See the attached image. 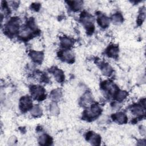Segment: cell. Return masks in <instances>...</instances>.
<instances>
[{"mask_svg":"<svg viewBox=\"0 0 146 146\" xmlns=\"http://www.w3.org/2000/svg\"><path fill=\"white\" fill-rule=\"evenodd\" d=\"M118 51H119V49L117 46H111L108 47L107 51V53L109 56L114 58L117 55Z\"/></svg>","mask_w":146,"mask_h":146,"instance_id":"13","label":"cell"},{"mask_svg":"<svg viewBox=\"0 0 146 146\" xmlns=\"http://www.w3.org/2000/svg\"><path fill=\"white\" fill-rule=\"evenodd\" d=\"M88 140L91 142V143L93 145H99L100 143L101 139L100 137L95 133H90L87 135Z\"/></svg>","mask_w":146,"mask_h":146,"instance_id":"9","label":"cell"},{"mask_svg":"<svg viewBox=\"0 0 146 146\" xmlns=\"http://www.w3.org/2000/svg\"><path fill=\"white\" fill-rule=\"evenodd\" d=\"M30 55L33 60H34L36 62H40L43 58V53L39 51H33L30 53Z\"/></svg>","mask_w":146,"mask_h":146,"instance_id":"10","label":"cell"},{"mask_svg":"<svg viewBox=\"0 0 146 146\" xmlns=\"http://www.w3.org/2000/svg\"><path fill=\"white\" fill-rule=\"evenodd\" d=\"M19 21L16 18H14L8 23L6 27L7 30L10 34H14L18 32L19 30Z\"/></svg>","mask_w":146,"mask_h":146,"instance_id":"3","label":"cell"},{"mask_svg":"<svg viewBox=\"0 0 146 146\" xmlns=\"http://www.w3.org/2000/svg\"><path fill=\"white\" fill-rule=\"evenodd\" d=\"M50 111L52 115H56L59 112V109L58 106L55 103H52L51 104L50 107Z\"/></svg>","mask_w":146,"mask_h":146,"instance_id":"22","label":"cell"},{"mask_svg":"<svg viewBox=\"0 0 146 146\" xmlns=\"http://www.w3.org/2000/svg\"><path fill=\"white\" fill-rule=\"evenodd\" d=\"M92 101V95L90 92H86L82 97V104H87Z\"/></svg>","mask_w":146,"mask_h":146,"instance_id":"20","label":"cell"},{"mask_svg":"<svg viewBox=\"0 0 146 146\" xmlns=\"http://www.w3.org/2000/svg\"><path fill=\"white\" fill-rule=\"evenodd\" d=\"M51 141V137L46 135H43L41 136L39 139V142L41 145L50 144Z\"/></svg>","mask_w":146,"mask_h":146,"instance_id":"17","label":"cell"},{"mask_svg":"<svg viewBox=\"0 0 146 146\" xmlns=\"http://www.w3.org/2000/svg\"><path fill=\"white\" fill-rule=\"evenodd\" d=\"M102 71L104 75L106 76H109L112 74V68L111 67V66L109 65L108 64L104 63L102 66Z\"/></svg>","mask_w":146,"mask_h":146,"instance_id":"15","label":"cell"},{"mask_svg":"<svg viewBox=\"0 0 146 146\" xmlns=\"http://www.w3.org/2000/svg\"><path fill=\"white\" fill-rule=\"evenodd\" d=\"M128 94L125 91H118L116 95V99L117 101L121 102L127 96Z\"/></svg>","mask_w":146,"mask_h":146,"instance_id":"21","label":"cell"},{"mask_svg":"<svg viewBox=\"0 0 146 146\" xmlns=\"http://www.w3.org/2000/svg\"><path fill=\"white\" fill-rule=\"evenodd\" d=\"M61 44L64 47L67 48L71 47L73 44L72 40L67 37H63L61 38Z\"/></svg>","mask_w":146,"mask_h":146,"instance_id":"16","label":"cell"},{"mask_svg":"<svg viewBox=\"0 0 146 146\" xmlns=\"http://www.w3.org/2000/svg\"><path fill=\"white\" fill-rule=\"evenodd\" d=\"M112 21L115 23H119L123 21V17L120 13L115 14L112 17Z\"/></svg>","mask_w":146,"mask_h":146,"instance_id":"23","label":"cell"},{"mask_svg":"<svg viewBox=\"0 0 146 146\" xmlns=\"http://www.w3.org/2000/svg\"><path fill=\"white\" fill-rule=\"evenodd\" d=\"M20 108L23 111H26L32 108V102L29 96H23L20 100Z\"/></svg>","mask_w":146,"mask_h":146,"instance_id":"5","label":"cell"},{"mask_svg":"<svg viewBox=\"0 0 146 146\" xmlns=\"http://www.w3.org/2000/svg\"><path fill=\"white\" fill-rule=\"evenodd\" d=\"M60 57L67 62H71L74 59V55L72 51L70 50H65L61 52Z\"/></svg>","mask_w":146,"mask_h":146,"instance_id":"7","label":"cell"},{"mask_svg":"<svg viewBox=\"0 0 146 146\" xmlns=\"http://www.w3.org/2000/svg\"><path fill=\"white\" fill-rule=\"evenodd\" d=\"M32 96L38 100H42L44 96V90L40 86H33L31 88Z\"/></svg>","mask_w":146,"mask_h":146,"instance_id":"2","label":"cell"},{"mask_svg":"<svg viewBox=\"0 0 146 146\" xmlns=\"http://www.w3.org/2000/svg\"><path fill=\"white\" fill-rule=\"evenodd\" d=\"M50 96L54 101H59L62 97V92L59 89H56L51 92Z\"/></svg>","mask_w":146,"mask_h":146,"instance_id":"12","label":"cell"},{"mask_svg":"<svg viewBox=\"0 0 146 146\" xmlns=\"http://www.w3.org/2000/svg\"><path fill=\"white\" fill-rule=\"evenodd\" d=\"M101 112V108L98 105H92L90 108L85 111V116L87 119H94Z\"/></svg>","mask_w":146,"mask_h":146,"instance_id":"1","label":"cell"},{"mask_svg":"<svg viewBox=\"0 0 146 146\" xmlns=\"http://www.w3.org/2000/svg\"><path fill=\"white\" fill-rule=\"evenodd\" d=\"M98 22L101 27L105 28L109 25L110 19L106 16L104 15H100L98 18Z\"/></svg>","mask_w":146,"mask_h":146,"instance_id":"11","label":"cell"},{"mask_svg":"<svg viewBox=\"0 0 146 146\" xmlns=\"http://www.w3.org/2000/svg\"><path fill=\"white\" fill-rule=\"evenodd\" d=\"M71 8L75 11H78L80 10L83 5V2L80 1H74L71 2Z\"/></svg>","mask_w":146,"mask_h":146,"instance_id":"19","label":"cell"},{"mask_svg":"<svg viewBox=\"0 0 146 146\" xmlns=\"http://www.w3.org/2000/svg\"><path fill=\"white\" fill-rule=\"evenodd\" d=\"M31 113L32 115H33L34 116H39L42 115V111L41 108L39 106L35 105V106L32 107L31 110Z\"/></svg>","mask_w":146,"mask_h":146,"instance_id":"18","label":"cell"},{"mask_svg":"<svg viewBox=\"0 0 146 146\" xmlns=\"http://www.w3.org/2000/svg\"><path fill=\"white\" fill-rule=\"evenodd\" d=\"M80 19L83 24L88 29L93 27L94 18L91 15L87 13L82 14Z\"/></svg>","mask_w":146,"mask_h":146,"instance_id":"4","label":"cell"},{"mask_svg":"<svg viewBox=\"0 0 146 146\" xmlns=\"http://www.w3.org/2000/svg\"><path fill=\"white\" fill-rule=\"evenodd\" d=\"M53 74L57 81H58L59 82L63 81L64 76L63 72L61 70L59 69H55L53 71Z\"/></svg>","mask_w":146,"mask_h":146,"instance_id":"14","label":"cell"},{"mask_svg":"<svg viewBox=\"0 0 146 146\" xmlns=\"http://www.w3.org/2000/svg\"><path fill=\"white\" fill-rule=\"evenodd\" d=\"M131 111L133 115L137 116H141L144 115L145 108L140 104H135L132 106Z\"/></svg>","mask_w":146,"mask_h":146,"instance_id":"6","label":"cell"},{"mask_svg":"<svg viewBox=\"0 0 146 146\" xmlns=\"http://www.w3.org/2000/svg\"><path fill=\"white\" fill-rule=\"evenodd\" d=\"M113 120L120 124H124L127 123V116L122 112H119L115 114L113 116Z\"/></svg>","mask_w":146,"mask_h":146,"instance_id":"8","label":"cell"}]
</instances>
